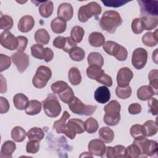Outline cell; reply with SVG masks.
I'll use <instances>...</instances> for the list:
<instances>
[{"label": "cell", "mask_w": 158, "mask_h": 158, "mask_svg": "<svg viewBox=\"0 0 158 158\" xmlns=\"http://www.w3.org/2000/svg\"><path fill=\"white\" fill-rule=\"evenodd\" d=\"M69 81L73 85H78L81 83V75L78 68L73 67L70 68L68 73Z\"/></svg>", "instance_id": "32"}, {"label": "cell", "mask_w": 158, "mask_h": 158, "mask_svg": "<svg viewBox=\"0 0 158 158\" xmlns=\"http://www.w3.org/2000/svg\"><path fill=\"white\" fill-rule=\"evenodd\" d=\"M140 156V151L138 146L134 143L128 146L125 150V157L136 158Z\"/></svg>", "instance_id": "45"}, {"label": "cell", "mask_w": 158, "mask_h": 158, "mask_svg": "<svg viewBox=\"0 0 158 158\" xmlns=\"http://www.w3.org/2000/svg\"><path fill=\"white\" fill-rule=\"evenodd\" d=\"M0 43L4 48L13 51L17 49L18 46V40L10 31H4L0 36Z\"/></svg>", "instance_id": "12"}, {"label": "cell", "mask_w": 158, "mask_h": 158, "mask_svg": "<svg viewBox=\"0 0 158 158\" xmlns=\"http://www.w3.org/2000/svg\"><path fill=\"white\" fill-rule=\"evenodd\" d=\"M85 131L84 122L78 118H71L66 123L65 135L71 139L75 138L76 134H81Z\"/></svg>", "instance_id": "9"}, {"label": "cell", "mask_w": 158, "mask_h": 158, "mask_svg": "<svg viewBox=\"0 0 158 158\" xmlns=\"http://www.w3.org/2000/svg\"><path fill=\"white\" fill-rule=\"evenodd\" d=\"M141 19L144 30H151L156 28L158 24V17L151 15H142Z\"/></svg>", "instance_id": "23"}, {"label": "cell", "mask_w": 158, "mask_h": 158, "mask_svg": "<svg viewBox=\"0 0 158 158\" xmlns=\"http://www.w3.org/2000/svg\"><path fill=\"white\" fill-rule=\"evenodd\" d=\"M131 30L135 34H139L144 30L141 18H135L131 22Z\"/></svg>", "instance_id": "47"}, {"label": "cell", "mask_w": 158, "mask_h": 158, "mask_svg": "<svg viewBox=\"0 0 158 158\" xmlns=\"http://www.w3.org/2000/svg\"><path fill=\"white\" fill-rule=\"evenodd\" d=\"M139 4L141 16L142 15H158L157 1H138Z\"/></svg>", "instance_id": "11"}, {"label": "cell", "mask_w": 158, "mask_h": 158, "mask_svg": "<svg viewBox=\"0 0 158 158\" xmlns=\"http://www.w3.org/2000/svg\"><path fill=\"white\" fill-rule=\"evenodd\" d=\"M102 2L104 4V6L107 7H117L124 5L125 4L127 3V1H102Z\"/></svg>", "instance_id": "54"}, {"label": "cell", "mask_w": 158, "mask_h": 158, "mask_svg": "<svg viewBox=\"0 0 158 158\" xmlns=\"http://www.w3.org/2000/svg\"><path fill=\"white\" fill-rule=\"evenodd\" d=\"M115 151L116 157L121 158L125 157V150L126 148L122 145H116L114 147Z\"/></svg>", "instance_id": "60"}, {"label": "cell", "mask_w": 158, "mask_h": 158, "mask_svg": "<svg viewBox=\"0 0 158 158\" xmlns=\"http://www.w3.org/2000/svg\"><path fill=\"white\" fill-rule=\"evenodd\" d=\"M104 154H106V157L108 158H115L116 157V154H115V149L113 147L111 146H108L106 148V151Z\"/></svg>", "instance_id": "61"}, {"label": "cell", "mask_w": 158, "mask_h": 158, "mask_svg": "<svg viewBox=\"0 0 158 158\" xmlns=\"http://www.w3.org/2000/svg\"><path fill=\"white\" fill-rule=\"evenodd\" d=\"M102 48L106 53L114 56L118 60L124 61L127 58L128 52L126 48L114 41H106Z\"/></svg>", "instance_id": "6"}, {"label": "cell", "mask_w": 158, "mask_h": 158, "mask_svg": "<svg viewBox=\"0 0 158 158\" xmlns=\"http://www.w3.org/2000/svg\"><path fill=\"white\" fill-rule=\"evenodd\" d=\"M11 64V59L10 57L1 54L0 55V71L2 72L7 70Z\"/></svg>", "instance_id": "50"}, {"label": "cell", "mask_w": 158, "mask_h": 158, "mask_svg": "<svg viewBox=\"0 0 158 158\" xmlns=\"http://www.w3.org/2000/svg\"><path fill=\"white\" fill-rule=\"evenodd\" d=\"M40 149V143L38 141L34 140H29L27 143L26 145V151L28 153L35 154Z\"/></svg>", "instance_id": "49"}, {"label": "cell", "mask_w": 158, "mask_h": 158, "mask_svg": "<svg viewBox=\"0 0 158 158\" xmlns=\"http://www.w3.org/2000/svg\"><path fill=\"white\" fill-rule=\"evenodd\" d=\"M147 60L148 52L145 49L138 48L133 51L131 57V63L135 69L138 70L143 69L146 64Z\"/></svg>", "instance_id": "10"}, {"label": "cell", "mask_w": 158, "mask_h": 158, "mask_svg": "<svg viewBox=\"0 0 158 158\" xmlns=\"http://www.w3.org/2000/svg\"><path fill=\"white\" fill-rule=\"evenodd\" d=\"M27 136V133H26L25 130L20 127H15L12 130L11 137L12 139L15 142L23 141L25 139Z\"/></svg>", "instance_id": "34"}, {"label": "cell", "mask_w": 158, "mask_h": 158, "mask_svg": "<svg viewBox=\"0 0 158 158\" xmlns=\"http://www.w3.org/2000/svg\"><path fill=\"white\" fill-rule=\"evenodd\" d=\"M73 15V9L70 3H62L57 9V17L67 22L72 18Z\"/></svg>", "instance_id": "16"}, {"label": "cell", "mask_w": 158, "mask_h": 158, "mask_svg": "<svg viewBox=\"0 0 158 158\" xmlns=\"http://www.w3.org/2000/svg\"><path fill=\"white\" fill-rule=\"evenodd\" d=\"M88 62L89 65H98L102 67L104 65V58L97 52H92L88 56Z\"/></svg>", "instance_id": "33"}, {"label": "cell", "mask_w": 158, "mask_h": 158, "mask_svg": "<svg viewBox=\"0 0 158 158\" xmlns=\"http://www.w3.org/2000/svg\"><path fill=\"white\" fill-rule=\"evenodd\" d=\"M130 134L135 139H140L146 136L144 127L139 124H135L131 126L130 128Z\"/></svg>", "instance_id": "36"}, {"label": "cell", "mask_w": 158, "mask_h": 158, "mask_svg": "<svg viewBox=\"0 0 158 158\" xmlns=\"http://www.w3.org/2000/svg\"><path fill=\"white\" fill-rule=\"evenodd\" d=\"M35 40L37 43L43 46L48 44L50 40V36L46 30L41 28L38 29L35 32Z\"/></svg>", "instance_id": "27"}, {"label": "cell", "mask_w": 158, "mask_h": 158, "mask_svg": "<svg viewBox=\"0 0 158 158\" xmlns=\"http://www.w3.org/2000/svg\"><path fill=\"white\" fill-rule=\"evenodd\" d=\"M16 149L15 144L12 141H5L1 147L0 157H12V154Z\"/></svg>", "instance_id": "22"}, {"label": "cell", "mask_w": 158, "mask_h": 158, "mask_svg": "<svg viewBox=\"0 0 158 158\" xmlns=\"http://www.w3.org/2000/svg\"><path fill=\"white\" fill-rule=\"evenodd\" d=\"M133 77L132 71L128 67H125L121 68L117 75V82L118 86L125 87L128 85Z\"/></svg>", "instance_id": "14"}, {"label": "cell", "mask_w": 158, "mask_h": 158, "mask_svg": "<svg viewBox=\"0 0 158 158\" xmlns=\"http://www.w3.org/2000/svg\"><path fill=\"white\" fill-rule=\"evenodd\" d=\"M104 73V71L98 65H89L87 67L86 74L88 77L98 81Z\"/></svg>", "instance_id": "28"}, {"label": "cell", "mask_w": 158, "mask_h": 158, "mask_svg": "<svg viewBox=\"0 0 158 158\" xmlns=\"http://www.w3.org/2000/svg\"><path fill=\"white\" fill-rule=\"evenodd\" d=\"M85 35V31L83 28L80 26H75L72 28L70 32L71 38L77 43H80Z\"/></svg>", "instance_id": "38"}, {"label": "cell", "mask_w": 158, "mask_h": 158, "mask_svg": "<svg viewBox=\"0 0 158 158\" xmlns=\"http://www.w3.org/2000/svg\"><path fill=\"white\" fill-rule=\"evenodd\" d=\"M120 109L121 106L116 100H112L106 104L104 107V123L109 126L116 125L120 120Z\"/></svg>", "instance_id": "2"}, {"label": "cell", "mask_w": 158, "mask_h": 158, "mask_svg": "<svg viewBox=\"0 0 158 158\" xmlns=\"http://www.w3.org/2000/svg\"><path fill=\"white\" fill-rule=\"evenodd\" d=\"M27 136L30 141L34 140L40 142L44 138V133L41 128L33 127L27 132Z\"/></svg>", "instance_id": "35"}, {"label": "cell", "mask_w": 158, "mask_h": 158, "mask_svg": "<svg viewBox=\"0 0 158 158\" xmlns=\"http://www.w3.org/2000/svg\"><path fill=\"white\" fill-rule=\"evenodd\" d=\"M69 86L68 84L64 81H57L51 85V90L54 94H59Z\"/></svg>", "instance_id": "46"}, {"label": "cell", "mask_w": 158, "mask_h": 158, "mask_svg": "<svg viewBox=\"0 0 158 158\" xmlns=\"http://www.w3.org/2000/svg\"><path fill=\"white\" fill-rule=\"evenodd\" d=\"M157 29L154 32L146 33L142 37L143 43L148 47H153L157 44L158 43V34Z\"/></svg>", "instance_id": "20"}, {"label": "cell", "mask_w": 158, "mask_h": 158, "mask_svg": "<svg viewBox=\"0 0 158 158\" xmlns=\"http://www.w3.org/2000/svg\"><path fill=\"white\" fill-rule=\"evenodd\" d=\"M70 59L74 61L79 62L83 60L85 56V51L80 47H74L69 52Z\"/></svg>", "instance_id": "37"}, {"label": "cell", "mask_w": 158, "mask_h": 158, "mask_svg": "<svg viewBox=\"0 0 158 158\" xmlns=\"http://www.w3.org/2000/svg\"><path fill=\"white\" fill-rule=\"evenodd\" d=\"M54 57V52L51 49L49 48H45L43 51V59L46 62H49L52 60Z\"/></svg>", "instance_id": "57"}, {"label": "cell", "mask_w": 158, "mask_h": 158, "mask_svg": "<svg viewBox=\"0 0 158 158\" xmlns=\"http://www.w3.org/2000/svg\"><path fill=\"white\" fill-rule=\"evenodd\" d=\"M35 20L32 16L26 15L23 16L19 21L18 28L22 33H27L34 27Z\"/></svg>", "instance_id": "17"}, {"label": "cell", "mask_w": 158, "mask_h": 158, "mask_svg": "<svg viewBox=\"0 0 158 158\" xmlns=\"http://www.w3.org/2000/svg\"><path fill=\"white\" fill-rule=\"evenodd\" d=\"M141 111V106L138 103L131 104L128 107V112L132 115L138 114Z\"/></svg>", "instance_id": "58"}, {"label": "cell", "mask_w": 158, "mask_h": 158, "mask_svg": "<svg viewBox=\"0 0 158 158\" xmlns=\"http://www.w3.org/2000/svg\"><path fill=\"white\" fill-rule=\"evenodd\" d=\"M54 9L53 2L51 1L43 2L39 7V13L43 17L48 18L50 17Z\"/></svg>", "instance_id": "30"}, {"label": "cell", "mask_w": 158, "mask_h": 158, "mask_svg": "<svg viewBox=\"0 0 158 158\" xmlns=\"http://www.w3.org/2000/svg\"><path fill=\"white\" fill-rule=\"evenodd\" d=\"M12 18L8 15H2L0 18V28L5 31H8L13 27Z\"/></svg>", "instance_id": "43"}, {"label": "cell", "mask_w": 158, "mask_h": 158, "mask_svg": "<svg viewBox=\"0 0 158 158\" xmlns=\"http://www.w3.org/2000/svg\"><path fill=\"white\" fill-rule=\"evenodd\" d=\"M144 128L146 136H151L156 135L157 132L158 127L156 122L151 120H147L143 125Z\"/></svg>", "instance_id": "39"}, {"label": "cell", "mask_w": 158, "mask_h": 158, "mask_svg": "<svg viewBox=\"0 0 158 158\" xmlns=\"http://www.w3.org/2000/svg\"><path fill=\"white\" fill-rule=\"evenodd\" d=\"M101 7L96 2H91L80 7L78 18L80 22H86L93 16H97L101 13Z\"/></svg>", "instance_id": "5"}, {"label": "cell", "mask_w": 158, "mask_h": 158, "mask_svg": "<svg viewBox=\"0 0 158 158\" xmlns=\"http://www.w3.org/2000/svg\"><path fill=\"white\" fill-rule=\"evenodd\" d=\"M155 94L154 90L150 86L144 85L139 87L137 90V97L141 101H146Z\"/></svg>", "instance_id": "24"}, {"label": "cell", "mask_w": 158, "mask_h": 158, "mask_svg": "<svg viewBox=\"0 0 158 158\" xmlns=\"http://www.w3.org/2000/svg\"><path fill=\"white\" fill-rule=\"evenodd\" d=\"M13 102L15 107L18 110L26 109L29 101L28 98L22 93H17L13 98Z\"/></svg>", "instance_id": "21"}, {"label": "cell", "mask_w": 158, "mask_h": 158, "mask_svg": "<svg viewBox=\"0 0 158 158\" xmlns=\"http://www.w3.org/2000/svg\"><path fill=\"white\" fill-rule=\"evenodd\" d=\"M106 148V147L104 143L99 139H94L91 140L88 145V149L91 154L102 157L104 154Z\"/></svg>", "instance_id": "15"}, {"label": "cell", "mask_w": 158, "mask_h": 158, "mask_svg": "<svg viewBox=\"0 0 158 158\" xmlns=\"http://www.w3.org/2000/svg\"><path fill=\"white\" fill-rule=\"evenodd\" d=\"M84 126L85 131L89 133H95L99 128L98 121L93 117L87 118L84 122Z\"/></svg>", "instance_id": "41"}, {"label": "cell", "mask_w": 158, "mask_h": 158, "mask_svg": "<svg viewBox=\"0 0 158 158\" xmlns=\"http://www.w3.org/2000/svg\"><path fill=\"white\" fill-rule=\"evenodd\" d=\"M136 144L140 151V156H155L157 153V143L156 141L148 139L146 137L135 139L133 143Z\"/></svg>", "instance_id": "4"}, {"label": "cell", "mask_w": 158, "mask_h": 158, "mask_svg": "<svg viewBox=\"0 0 158 158\" xmlns=\"http://www.w3.org/2000/svg\"><path fill=\"white\" fill-rule=\"evenodd\" d=\"M157 104H158V102L156 98H151L149 99H148V106L149 107V112L153 115H156L157 114V112H158Z\"/></svg>", "instance_id": "51"}, {"label": "cell", "mask_w": 158, "mask_h": 158, "mask_svg": "<svg viewBox=\"0 0 158 158\" xmlns=\"http://www.w3.org/2000/svg\"><path fill=\"white\" fill-rule=\"evenodd\" d=\"M0 112L1 114H4L6 113L9 111V108H10V106H9V103L8 102V101L7 100V99H6L4 97L1 96L0 97Z\"/></svg>", "instance_id": "55"}, {"label": "cell", "mask_w": 158, "mask_h": 158, "mask_svg": "<svg viewBox=\"0 0 158 158\" xmlns=\"http://www.w3.org/2000/svg\"><path fill=\"white\" fill-rule=\"evenodd\" d=\"M110 98V93L109 89L106 86L98 87L94 92V99L101 104H105L109 101Z\"/></svg>", "instance_id": "18"}, {"label": "cell", "mask_w": 158, "mask_h": 158, "mask_svg": "<svg viewBox=\"0 0 158 158\" xmlns=\"http://www.w3.org/2000/svg\"><path fill=\"white\" fill-rule=\"evenodd\" d=\"M41 103L38 100H31L29 101L28 105L25 109L27 115H34L39 114L41 110Z\"/></svg>", "instance_id": "31"}, {"label": "cell", "mask_w": 158, "mask_h": 158, "mask_svg": "<svg viewBox=\"0 0 158 158\" xmlns=\"http://www.w3.org/2000/svg\"><path fill=\"white\" fill-rule=\"evenodd\" d=\"M52 76L51 69L44 65L40 66L33 78L32 83L35 87L38 89L44 88Z\"/></svg>", "instance_id": "7"}, {"label": "cell", "mask_w": 158, "mask_h": 158, "mask_svg": "<svg viewBox=\"0 0 158 158\" xmlns=\"http://www.w3.org/2000/svg\"><path fill=\"white\" fill-rule=\"evenodd\" d=\"M97 81L107 86H111L112 85V78L105 73L101 77V78Z\"/></svg>", "instance_id": "56"}, {"label": "cell", "mask_w": 158, "mask_h": 158, "mask_svg": "<svg viewBox=\"0 0 158 158\" xmlns=\"http://www.w3.org/2000/svg\"><path fill=\"white\" fill-rule=\"evenodd\" d=\"M42 104L46 115L49 117H56L61 112V106L54 94H48L47 98L43 101Z\"/></svg>", "instance_id": "3"}, {"label": "cell", "mask_w": 158, "mask_h": 158, "mask_svg": "<svg viewBox=\"0 0 158 158\" xmlns=\"http://www.w3.org/2000/svg\"><path fill=\"white\" fill-rule=\"evenodd\" d=\"M76 46H77V43L71 38V37L67 36V37H66L65 46L64 48L63 51L66 52H69L73 48L76 47Z\"/></svg>", "instance_id": "59"}, {"label": "cell", "mask_w": 158, "mask_h": 158, "mask_svg": "<svg viewBox=\"0 0 158 158\" xmlns=\"http://www.w3.org/2000/svg\"><path fill=\"white\" fill-rule=\"evenodd\" d=\"M99 136L104 143H110L114 139V133L109 127H104L99 130Z\"/></svg>", "instance_id": "25"}, {"label": "cell", "mask_w": 158, "mask_h": 158, "mask_svg": "<svg viewBox=\"0 0 158 158\" xmlns=\"http://www.w3.org/2000/svg\"><path fill=\"white\" fill-rule=\"evenodd\" d=\"M13 63L17 66L20 73H23L29 65V56L23 52H17L11 56Z\"/></svg>", "instance_id": "13"}, {"label": "cell", "mask_w": 158, "mask_h": 158, "mask_svg": "<svg viewBox=\"0 0 158 158\" xmlns=\"http://www.w3.org/2000/svg\"><path fill=\"white\" fill-rule=\"evenodd\" d=\"M1 93H6L7 91V85L6 79L1 75Z\"/></svg>", "instance_id": "62"}, {"label": "cell", "mask_w": 158, "mask_h": 158, "mask_svg": "<svg viewBox=\"0 0 158 158\" xmlns=\"http://www.w3.org/2000/svg\"><path fill=\"white\" fill-rule=\"evenodd\" d=\"M70 110L74 114L81 115H91L96 110V106L84 104L81 100L75 97L73 101L69 104Z\"/></svg>", "instance_id": "8"}, {"label": "cell", "mask_w": 158, "mask_h": 158, "mask_svg": "<svg viewBox=\"0 0 158 158\" xmlns=\"http://www.w3.org/2000/svg\"><path fill=\"white\" fill-rule=\"evenodd\" d=\"M66 37L59 36L56 37L53 41V46L58 49H62V50L65 46Z\"/></svg>", "instance_id": "53"}, {"label": "cell", "mask_w": 158, "mask_h": 158, "mask_svg": "<svg viewBox=\"0 0 158 158\" xmlns=\"http://www.w3.org/2000/svg\"><path fill=\"white\" fill-rule=\"evenodd\" d=\"M70 115L67 111H64L61 118L54 122L53 124V128L56 130V132L59 134L65 133L66 130V121L70 117Z\"/></svg>", "instance_id": "19"}, {"label": "cell", "mask_w": 158, "mask_h": 158, "mask_svg": "<svg viewBox=\"0 0 158 158\" xmlns=\"http://www.w3.org/2000/svg\"><path fill=\"white\" fill-rule=\"evenodd\" d=\"M58 94L60 99L63 102L66 104L70 103L75 98L74 93L71 87H70L69 86L64 91Z\"/></svg>", "instance_id": "40"}, {"label": "cell", "mask_w": 158, "mask_h": 158, "mask_svg": "<svg viewBox=\"0 0 158 158\" xmlns=\"http://www.w3.org/2000/svg\"><path fill=\"white\" fill-rule=\"evenodd\" d=\"M122 23V17L118 12L115 10H107L104 12L99 21L101 27L110 33H114Z\"/></svg>", "instance_id": "1"}, {"label": "cell", "mask_w": 158, "mask_h": 158, "mask_svg": "<svg viewBox=\"0 0 158 158\" xmlns=\"http://www.w3.org/2000/svg\"><path fill=\"white\" fill-rule=\"evenodd\" d=\"M158 71L157 69H154L150 71L148 78L149 80V86L154 90L155 94H157L158 89Z\"/></svg>", "instance_id": "42"}, {"label": "cell", "mask_w": 158, "mask_h": 158, "mask_svg": "<svg viewBox=\"0 0 158 158\" xmlns=\"http://www.w3.org/2000/svg\"><path fill=\"white\" fill-rule=\"evenodd\" d=\"M44 48L43 45L36 44H34L31 47V55L38 59H43V54L44 51Z\"/></svg>", "instance_id": "48"}, {"label": "cell", "mask_w": 158, "mask_h": 158, "mask_svg": "<svg viewBox=\"0 0 158 158\" xmlns=\"http://www.w3.org/2000/svg\"><path fill=\"white\" fill-rule=\"evenodd\" d=\"M67 27L66 22L59 17L54 19L51 23V28L53 32L57 34H60L65 31Z\"/></svg>", "instance_id": "29"}, {"label": "cell", "mask_w": 158, "mask_h": 158, "mask_svg": "<svg viewBox=\"0 0 158 158\" xmlns=\"http://www.w3.org/2000/svg\"><path fill=\"white\" fill-rule=\"evenodd\" d=\"M18 40V46L17 50L18 52H23L28 44V39L27 37L23 36H17Z\"/></svg>", "instance_id": "52"}, {"label": "cell", "mask_w": 158, "mask_h": 158, "mask_svg": "<svg viewBox=\"0 0 158 158\" xmlns=\"http://www.w3.org/2000/svg\"><path fill=\"white\" fill-rule=\"evenodd\" d=\"M89 43L91 46L93 47H100L105 43V38L104 35L97 31L92 32L88 38Z\"/></svg>", "instance_id": "26"}, {"label": "cell", "mask_w": 158, "mask_h": 158, "mask_svg": "<svg viewBox=\"0 0 158 158\" xmlns=\"http://www.w3.org/2000/svg\"><path fill=\"white\" fill-rule=\"evenodd\" d=\"M115 94L120 99H127L130 98L131 94V88L129 85L125 87L117 86L115 89Z\"/></svg>", "instance_id": "44"}]
</instances>
